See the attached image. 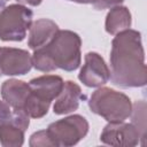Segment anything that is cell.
<instances>
[{
	"label": "cell",
	"mask_w": 147,
	"mask_h": 147,
	"mask_svg": "<svg viewBox=\"0 0 147 147\" xmlns=\"http://www.w3.org/2000/svg\"><path fill=\"white\" fill-rule=\"evenodd\" d=\"M110 78L119 87H139L147 83V68L141 44V34L136 30H124L111 42Z\"/></svg>",
	"instance_id": "cell-1"
},
{
	"label": "cell",
	"mask_w": 147,
	"mask_h": 147,
	"mask_svg": "<svg viewBox=\"0 0 147 147\" xmlns=\"http://www.w3.org/2000/svg\"><path fill=\"white\" fill-rule=\"evenodd\" d=\"M79 36L69 30H59L44 46L34 49L32 65L44 72H51L60 68L74 71L80 64Z\"/></svg>",
	"instance_id": "cell-2"
},
{
	"label": "cell",
	"mask_w": 147,
	"mask_h": 147,
	"mask_svg": "<svg viewBox=\"0 0 147 147\" xmlns=\"http://www.w3.org/2000/svg\"><path fill=\"white\" fill-rule=\"evenodd\" d=\"M90 109L108 122H124L131 116L132 103L127 95L109 87L96 90L88 101Z\"/></svg>",
	"instance_id": "cell-3"
},
{
	"label": "cell",
	"mask_w": 147,
	"mask_h": 147,
	"mask_svg": "<svg viewBox=\"0 0 147 147\" xmlns=\"http://www.w3.org/2000/svg\"><path fill=\"white\" fill-rule=\"evenodd\" d=\"M32 24V11L22 5H10L0 9V39L21 41Z\"/></svg>",
	"instance_id": "cell-4"
},
{
	"label": "cell",
	"mask_w": 147,
	"mask_h": 147,
	"mask_svg": "<svg viewBox=\"0 0 147 147\" xmlns=\"http://www.w3.org/2000/svg\"><path fill=\"white\" fill-rule=\"evenodd\" d=\"M46 131L55 147H69L76 145L86 136L88 123L84 117L72 115L49 124Z\"/></svg>",
	"instance_id": "cell-5"
},
{
	"label": "cell",
	"mask_w": 147,
	"mask_h": 147,
	"mask_svg": "<svg viewBox=\"0 0 147 147\" xmlns=\"http://www.w3.org/2000/svg\"><path fill=\"white\" fill-rule=\"evenodd\" d=\"M29 116L22 109L13 108L10 117L0 123V144L5 147H20L24 142V132L29 126Z\"/></svg>",
	"instance_id": "cell-6"
},
{
	"label": "cell",
	"mask_w": 147,
	"mask_h": 147,
	"mask_svg": "<svg viewBox=\"0 0 147 147\" xmlns=\"http://www.w3.org/2000/svg\"><path fill=\"white\" fill-rule=\"evenodd\" d=\"M141 136L138 129L131 123L123 122H109L100 136V140L103 144L116 147H132L139 144Z\"/></svg>",
	"instance_id": "cell-7"
},
{
	"label": "cell",
	"mask_w": 147,
	"mask_h": 147,
	"mask_svg": "<svg viewBox=\"0 0 147 147\" xmlns=\"http://www.w3.org/2000/svg\"><path fill=\"white\" fill-rule=\"evenodd\" d=\"M79 80L88 87H99L110 78V70L105 60L94 52L85 55V63L78 75Z\"/></svg>",
	"instance_id": "cell-8"
},
{
	"label": "cell",
	"mask_w": 147,
	"mask_h": 147,
	"mask_svg": "<svg viewBox=\"0 0 147 147\" xmlns=\"http://www.w3.org/2000/svg\"><path fill=\"white\" fill-rule=\"evenodd\" d=\"M32 68V56L28 51L0 47V76L24 75Z\"/></svg>",
	"instance_id": "cell-9"
},
{
	"label": "cell",
	"mask_w": 147,
	"mask_h": 147,
	"mask_svg": "<svg viewBox=\"0 0 147 147\" xmlns=\"http://www.w3.org/2000/svg\"><path fill=\"white\" fill-rule=\"evenodd\" d=\"M64 82L60 76L45 75L30 80L29 86L33 94L42 100L52 102L60 94Z\"/></svg>",
	"instance_id": "cell-10"
},
{
	"label": "cell",
	"mask_w": 147,
	"mask_h": 147,
	"mask_svg": "<svg viewBox=\"0 0 147 147\" xmlns=\"http://www.w3.org/2000/svg\"><path fill=\"white\" fill-rule=\"evenodd\" d=\"M82 99H84V95L82 94L80 87L76 83L68 80L63 84L60 94L56 96V101L53 107L54 113L57 115L71 113L78 108Z\"/></svg>",
	"instance_id": "cell-11"
},
{
	"label": "cell",
	"mask_w": 147,
	"mask_h": 147,
	"mask_svg": "<svg viewBox=\"0 0 147 147\" xmlns=\"http://www.w3.org/2000/svg\"><path fill=\"white\" fill-rule=\"evenodd\" d=\"M59 31V28L55 22L47 18H40L33 22L30 26V34L28 45L32 49H37L46 45L54 34Z\"/></svg>",
	"instance_id": "cell-12"
},
{
	"label": "cell",
	"mask_w": 147,
	"mask_h": 147,
	"mask_svg": "<svg viewBox=\"0 0 147 147\" xmlns=\"http://www.w3.org/2000/svg\"><path fill=\"white\" fill-rule=\"evenodd\" d=\"M30 93L29 84L18 80V79H9L3 82L1 86V95L2 99L15 109H22L24 102Z\"/></svg>",
	"instance_id": "cell-13"
},
{
	"label": "cell",
	"mask_w": 147,
	"mask_h": 147,
	"mask_svg": "<svg viewBox=\"0 0 147 147\" xmlns=\"http://www.w3.org/2000/svg\"><path fill=\"white\" fill-rule=\"evenodd\" d=\"M131 25V14L126 7L116 6L110 9L106 17V31L110 34H117L127 30Z\"/></svg>",
	"instance_id": "cell-14"
},
{
	"label": "cell",
	"mask_w": 147,
	"mask_h": 147,
	"mask_svg": "<svg viewBox=\"0 0 147 147\" xmlns=\"http://www.w3.org/2000/svg\"><path fill=\"white\" fill-rule=\"evenodd\" d=\"M49 106H51L49 101L40 99L36 94H33L30 90V93L24 102L22 110L31 118H41L47 114Z\"/></svg>",
	"instance_id": "cell-15"
},
{
	"label": "cell",
	"mask_w": 147,
	"mask_h": 147,
	"mask_svg": "<svg viewBox=\"0 0 147 147\" xmlns=\"http://www.w3.org/2000/svg\"><path fill=\"white\" fill-rule=\"evenodd\" d=\"M146 103L144 101H139L134 103L132 107V124L138 129L141 139L146 138Z\"/></svg>",
	"instance_id": "cell-16"
},
{
	"label": "cell",
	"mask_w": 147,
	"mask_h": 147,
	"mask_svg": "<svg viewBox=\"0 0 147 147\" xmlns=\"http://www.w3.org/2000/svg\"><path fill=\"white\" fill-rule=\"evenodd\" d=\"M30 146L31 147H48V146L54 147V142L49 138L47 131L42 130V131H38L31 136Z\"/></svg>",
	"instance_id": "cell-17"
},
{
	"label": "cell",
	"mask_w": 147,
	"mask_h": 147,
	"mask_svg": "<svg viewBox=\"0 0 147 147\" xmlns=\"http://www.w3.org/2000/svg\"><path fill=\"white\" fill-rule=\"evenodd\" d=\"M11 115L10 106L6 101H0V123L7 121Z\"/></svg>",
	"instance_id": "cell-18"
},
{
	"label": "cell",
	"mask_w": 147,
	"mask_h": 147,
	"mask_svg": "<svg viewBox=\"0 0 147 147\" xmlns=\"http://www.w3.org/2000/svg\"><path fill=\"white\" fill-rule=\"evenodd\" d=\"M123 1L124 0H96L95 3H93V5L96 9H103V8H107V7H110V6L118 5Z\"/></svg>",
	"instance_id": "cell-19"
},
{
	"label": "cell",
	"mask_w": 147,
	"mask_h": 147,
	"mask_svg": "<svg viewBox=\"0 0 147 147\" xmlns=\"http://www.w3.org/2000/svg\"><path fill=\"white\" fill-rule=\"evenodd\" d=\"M21 3H25V5H30V6H38L41 3L42 0H17Z\"/></svg>",
	"instance_id": "cell-20"
},
{
	"label": "cell",
	"mask_w": 147,
	"mask_h": 147,
	"mask_svg": "<svg viewBox=\"0 0 147 147\" xmlns=\"http://www.w3.org/2000/svg\"><path fill=\"white\" fill-rule=\"evenodd\" d=\"M70 1H75L78 3H95L96 0H70Z\"/></svg>",
	"instance_id": "cell-21"
},
{
	"label": "cell",
	"mask_w": 147,
	"mask_h": 147,
	"mask_svg": "<svg viewBox=\"0 0 147 147\" xmlns=\"http://www.w3.org/2000/svg\"><path fill=\"white\" fill-rule=\"evenodd\" d=\"M5 3H6V2H5L3 0H0V9L3 8V5H5Z\"/></svg>",
	"instance_id": "cell-22"
},
{
	"label": "cell",
	"mask_w": 147,
	"mask_h": 147,
	"mask_svg": "<svg viewBox=\"0 0 147 147\" xmlns=\"http://www.w3.org/2000/svg\"><path fill=\"white\" fill-rule=\"evenodd\" d=\"M3 1H5V2H6V1H8V0H3Z\"/></svg>",
	"instance_id": "cell-23"
}]
</instances>
